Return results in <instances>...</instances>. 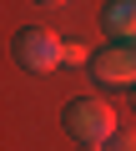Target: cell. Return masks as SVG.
Segmentation results:
<instances>
[{
    "instance_id": "obj_1",
    "label": "cell",
    "mask_w": 136,
    "mask_h": 151,
    "mask_svg": "<svg viewBox=\"0 0 136 151\" xmlns=\"http://www.w3.org/2000/svg\"><path fill=\"white\" fill-rule=\"evenodd\" d=\"M60 121H65V131H71L81 146H111V136H116V111H111V101H101V96L71 101V106L60 111Z\"/></svg>"
},
{
    "instance_id": "obj_2",
    "label": "cell",
    "mask_w": 136,
    "mask_h": 151,
    "mask_svg": "<svg viewBox=\"0 0 136 151\" xmlns=\"http://www.w3.org/2000/svg\"><path fill=\"white\" fill-rule=\"evenodd\" d=\"M15 60H20L25 70L45 76V70L65 65V40H55L45 25H25V30L15 35Z\"/></svg>"
},
{
    "instance_id": "obj_3",
    "label": "cell",
    "mask_w": 136,
    "mask_h": 151,
    "mask_svg": "<svg viewBox=\"0 0 136 151\" xmlns=\"http://www.w3.org/2000/svg\"><path fill=\"white\" fill-rule=\"evenodd\" d=\"M91 76L101 86H136V40H116L111 50H96Z\"/></svg>"
},
{
    "instance_id": "obj_4",
    "label": "cell",
    "mask_w": 136,
    "mask_h": 151,
    "mask_svg": "<svg viewBox=\"0 0 136 151\" xmlns=\"http://www.w3.org/2000/svg\"><path fill=\"white\" fill-rule=\"evenodd\" d=\"M101 25L116 35V40H136V0H116V5L101 10Z\"/></svg>"
},
{
    "instance_id": "obj_5",
    "label": "cell",
    "mask_w": 136,
    "mask_h": 151,
    "mask_svg": "<svg viewBox=\"0 0 136 151\" xmlns=\"http://www.w3.org/2000/svg\"><path fill=\"white\" fill-rule=\"evenodd\" d=\"M91 60H96V55H91L86 45H76V40L65 45V65H91Z\"/></svg>"
},
{
    "instance_id": "obj_6",
    "label": "cell",
    "mask_w": 136,
    "mask_h": 151,
    "mask_svg": "<svg viewBox=\"0 0 136 151\" xmlns=\"http://www.w3.org/2000/svg\"><path fill=\"white\" fill-rule=\"evenodd\" d=\"M106 151H136V131H116Z\"/></svg>"
},
{
    "instance_id": "obj_7",
    "label": "cell",
    "mask_w": 136,
    "mask_h": 151,
    "mask_svg": "<svg viewBox=\"0 0 136 151\" xmlns=\"http://www.w3.org/2000/svg\"><path fill=\"white\" fill-rule=\"evenodd\" d=\"M81 151H106V146H81Z\"/></svg>"
},
{
    "instance_id": "obj_8",
    "label": "cell",
    "mask_w": 136,
    "mask_h": 151,
    "mask_svg": "<svg viewBox=\"0 0 136 151\" xmlns=\"http://www.w3.org/2000/svg\"><path fill=\"white\" fill-rule=\"evenodd\" d=\"M131 101H136V96H131Z\"/></svg>"
}]
</instances>
